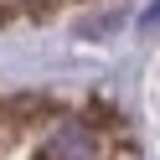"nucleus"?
<instances>
[{
    "mask_svg": "<svg viewBox=\"0 0 160 160\" xmlns=\"http://www.w3.org/2000/svg\"><path fill=\"white\" fill-rule=\"evenodd\" d=\"M139 31H145V36H155V31H160V0H150V5H145V16H139Z\"/></svg>",
    "mask_w": 160,
    "mask_h": 160,
    "instance_id": "obj_2",
    "label": "nucleus"
},
{
    "mask_svg": "<svg viewBox=\"0 0 160 160\" xmlns=\"http://www.w3.org/2000/svg\"><path fill=\"white\" fill-rule=\"evenodd\" d=\"M88 129L83 124H57L52 134L42 139V150H36V160H83L88 155Z\"/></svg>",
    "mask_w": 160,
    "mask_h": 160,
    "instance_id": "obj_1",
    "label": "nucleus"
}]
</instances>
